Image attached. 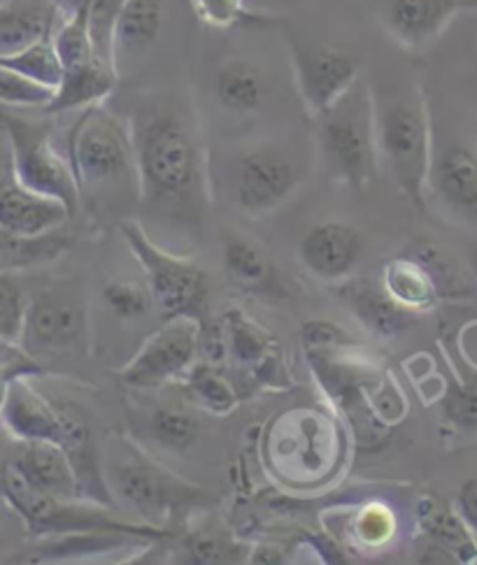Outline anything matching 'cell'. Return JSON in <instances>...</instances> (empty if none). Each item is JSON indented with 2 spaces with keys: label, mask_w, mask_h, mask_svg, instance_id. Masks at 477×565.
<instances>
[{
  "label": "cell",
  "mask_w": 477,
  "mask_h": 565,
  "mask_svg": "<svg viewBox=\"0 0 477 565\" xmlns=\"http://www.w3.org/2000/svg\"><path fill=\"white\" fill-rule=\"evenodd\" d=\"M182 382L191 403L210 412V415H216V417L231 415V412L237 407V403H241L237 386L208 361L193 363L187 371V375L182 377Z\"/></svg>",
  "instance_id": "83f0119b"
},
{
  "label": "cell",
  "mask_w": 477,
  "mask_h": 565,
  "mask_svg": "<svg viewBox=\"0 0 477 565\" xmlns=\"http://www.w3.org/2000/svg\"><path fill=\"white\" fill-rule=\"evenodd\" d=\"M338 296L354 312L368 333L382 340H394L417 323V312L403 308L382 285V279L347 277L338 281Z\"/></svg>",
  "instance_id": "e0dca14e"
},
{
  "label": "cell",
  "mask_w": 477,
  "mask_h": 565,
  "mask_svg": "<svg viewBox=\"0 0 477 565\" xmlns=\"http://www.w3.org/2000/svg\"><path fill=\"white\" fill-rule=\"evenodd\" d=\"M361 254V233L344 222H321L303 235L298 245L300 264L321 281H342L352 277Z\"/></svg>",
  "instance_id": "2e32d148"
},
{
  "label": "cell",
  "mask_w": 477,
  "mask_h": 565,
  "mask_svg": "<svg viewBox=\"0 0 477 565\" xmlns=\"http://www.w3.org/2000/svg\"><path fill=\"white\" fill-rule=\"evenodd\" d=\"M352 519V540L365 550H380L389 545L399 531L396 514L382 503H365Z\"/></svg>",
  "instance_id": "d6a6232c"
},
{
  "label": "cell",
  "mask_w": 477,
  "mask_h": 565,
  "mask_svg": "<svg viewBox=\"0 0 477 565\" xmlns=\"http://www.w3.org/2000/svg\"><path fill=\"white\" fill-rule=\"evenodd\" d=\"M201 323L189 317L166 319L159 331L151 333L138 354L124 365L121 380L134 388H161L182 380L199 361Z\"/></svg>",
  "instance_id": "30bf717a"
},
{
  "label": "cell",
  "mask_w": 477,
  "mask_h": 565,
  "mask_svg": "<svg viewBox=\"0 0 477 565\" xmlns=\"http://www.w3.org/2000/svg\"><path fill=\"white\" fill-rule=\"evenodd\" d=\"M54 98V89L35 84L0 65V105L17 107H45Z\"/></svg>",
  "instance_id": "d590c367"
},
{
  "label": "cell",
  "mask_w": 477,
  "mask_h": 565,
  "mask_svg": "<svg viewBox=\"0 0 477 565\" xmlns=\"http://www.w3.org/2000/svg\"><path fill=\"white\" fill-rule=\"evenodd\" d=\"M184 550L191 563H201V565H212V563H229L237 558V550L231 537L220 535L214 531H199L187 537Z\"/></svg>",
  "instance_id": "8d00e7d4"
},
{
  "label": "cell",
  "mask_w": 477,
  "mask_h": 565,
  "mask_svg": "<svg viewBox=\"0 0 477 565\" xmlns=\"http://www.w3.org/2000/svg\"><path fill=\"white\" fill-rule=\"evenodd\" d=\"M40 371H33V367H8V365H0V409L6 405V396H8V384L12 377L17 375H35Z\"/></svg>",
  "instance_id": "60d3db41"
},
{
  "label": "cell",
  "mask_w": 477,
  "mask_h": 565,
  "mask_svg": "<svg viewBox=\"0 0 477 565\" xmlns=\"http://www.w3.org/2000/svg\"><path fill=\"white\" fill-rule=\"evenodd\" d=\"M3 117H6V110H3V105H0V128H3Z\"/></svg>",
  "instance_id": "7bdbcfd3"
},
{
  "label": "cell",
  "mask_w": 477,
  "mask_h": 565,
  "mask_svg": "<svg viewBox=\"0 0 477 565\" xmlns=\"http://www.w3.org/2000/svg\"><path fill=\"white\" fill-rule=\"evenodd\" d=\"M3 493L33 537H61L80 533H124L140 540L170 537V531L136 524L80 498H56L31 487L14 463L6 466Z\"/></svg>",
  "instance_id": "5b68a950"
},
{
  "label": "cell",
  "mask_w": 477,
  "mask_h": 565,
  "mask_svg": "<svg viewBox=\"0 0 477 565\" xmlns=\"http://www.w3.org/2000/svg\"><path fill=\"white\" fill-rule=\"evenodd\" d=\"M0 65L14 71L21 77L35 82V84L47 86V89H56V86L61 84V77H63V68H61L59 54L54 50L52 35L33 42V45L24 47L17 54L0 56Z\"/></svg>",
  "instance_id": "f546056e"
},
{
  "label": "cell",
  "mask_w": 477,
  "mask_h": 565,
  "mask_svg": "<svg viewBox=\"0 0 477 565\" xmlns=\"http://www.w3.org/2000/svg\"><path fill=\"white\" fill-rule=\"evenodd\" d=\"M163 29L161 0H119L113 19V61L119 73L124 61L140 58Z\"/></svg>",
  "instance_id": "d6986e66"
},
{
  "label": "cell",
  "mask_w": 477,
  "mask_h": 565,
  "mask_svg": "<svg viewBox=\"0 0 477 565\" xmlns=\"http://www.w3.org/2000/svg\"><path fill=\"white\" fill-rule=\"evenodd\" d=\"M80 195H100L107 189H134L138 193L136 151L128 119L103 103L84 107L71 128L68 154ZM140 199V193H138Z\"/></svg>",
  "instance_id": "3957f363"
},
{
  "label": "cell",
  "mask_w": 477,
  "mask_h": 565,
  "mask_svg": "<svg viewBox=\"0 0 477 565\" xmlns=\"http://www.w3.org/2000/svg\"><path fill=\"white\" fill-rule=\"evenodd\" d=\"M124 243L131 249L145 273L147 289L155 308L166 319L189 317L208 326V275L191 258H182L161 249L134 222L121 224Z\"/></svg>",
  "instance_id": "8992f818"
},
{
  "label": "cell",
  "mask_w": 477,
  "mask_h": 565,
  "mask_svg": "<svg viewBox=\"0 0 477 565\" xmlns=\"http://www.w3.org/2000/svg\"><path fill=\"white\" fill-rule=\"evenodd\" d=\"M250 561H252V563H285V554H282L279 547L264 545V547L254 550V554H252Z\"/></svg>",
  "instance_id": "b9f144b4"
},
{
  "label": "cell",
  "mask_w": 477,
  "mask_h": 565,
  "mask_svg": "<svg viewBox=\"0 0 477 565\" xmlns=\"http://www.w3.org/2000/svg\"><path fill=\"white\" fill-rule=\"evenodd\" d=\"M0 130H6L12 145V178L75 214L82 203L80 186L68 159L54 145L52 126L6 113Z\"/></svg>",
  "instance_id": "52a82bcc"
},
{
  "label": "cell",
  "mask_w": 477,
  "mask_h": 565,
  "mask_svg": "<svg viewBox=\"0 0 477 565\" xmlns=\"http://www.w3.org/2000/svg\"><path fill=\"white\" fill-rule=\"evenodd\" d=\"M445 419L464 430L477 428V384H457L447 391Z\"/></svg>",
  "instance_id": "74e56055"
},
{
  "label": "cell",
  "mask_w": 477,
  "mask_h": 565,
  "mask_svg": "<svg viewBox=\"0 0 477 565\" xmlns=\"http://www.w3.org/2000/svg\"><path fill=\"white\" fill-rule=\"evenodd\" d=\"M24 451L14 461V468L24 480L42 493L56 498H80V484L71 466L68 454L54 443H24Z\"/></svg>",
  "instance_id": "603a6c76"
},
{
  "label": "cell",
  "mask_w": 477,
  "mask_h": 565,
  "mask_svg": "<svg viewBox=\"0 0 477 565\" xmlns=\"http://www.w3.org/2000/svg\"><path fill=\"white\" fill-rule=\"evenodd\" d=\"M378 161L405 199L424 207L433 159L431 121L420 92L373 89Z\"/></svg>",
  "instance_id": "7a4b0ae2"
},
{
  "label": "cell",
  "mask_w": 477,
  "mask_h": 565,
  "mask_svg": "<svg viewBox=\"0 0 477 565\" xmlns=\"http://www.w3.org/2000/svg\"><path fill=\"white\" fill-rule=\"evenodd\" d=\"M203 24L212 29H243V26H273L275 17L254 12L245 0H191Z\"/></svg>",
  "instance_id": "1f68e13d"
},
{
  "label": "cell",
  "mask_w": 477,
  "mask_h": 565,
  "mask_svg": "<svg viewBox=\"0 0 477 565\" xmlns=\"http://www.w3.org/2000/svg\"><path fill=\"white\" fill-rule=\"evenodd\" d=\"M0 365L8 367H33V371H40V365L29 359L24 352L19 350V344L0 340Z\"/></svg>",
  "instance_id": "ab89813d"
},
{
  "label": "cell",
  "mask_w": 477,
  "mask_h": 565,
  "mask_svg": "<svg viewBox=\"0 0 477 565\" xmlns=\"http://www.w3.org/2000/svg\"><path fill=\"white\" fill-rule=\"evenodd\" d=\"M224 273L231 285L245 294L271 296L282 291L271 256L262 245L245 235H226Z\"/></svg>",
  "instance_id": "cb8c5ba5"
},
{
  "label": "cell",
  "mask_w": 477,
  "mask_h": 565,
  "mask_svg": "<svg viewBox=\"0 0 477 565\" xmlns=\"http://www.w3.org/2000/svg\"><path fill=\"white\" fill-rule=\"evenodd\" d=\"M19 350L35 363L45 356H71L86 350L82 302L68 294L45 291L26 308Z\"/></svg>",
  "instance_id": "7c38bea8"
},
{
  "label": "cell",
  "mask_w": 477,
  "mask_h": 565,
  "mask_svg": "<svg viewBox=\"0 0 477 565\" xmlns=\"http://www.w3.org/2000/svg\"><path fill=\"white\" fill-rule=\"evenodd\" d=\"M140 203L157 212L203 210L208 159L197 119L172 98H149L128 117Z\"/></svg>",
  "instance_id": "6da1fadb"
},
{
  "label": "cell",
  "mask_w": 477,
  "mask_h": 565,
  "mask_svg": "<svg viewBox=\"0 0 477 565\" xmlns=\"http://www.w3.org/2000/svg\"><path fill=\"white\" fill-rule=\"evenodd\" d=\"M298 96L310 117H321L359 82V58L350 52L289 35Z\"/></svg>",
  "instance_id": "8fae6325"
},
{
  "label": "cell",
  "mask_w": 477,
  "mask_h": 565,
  "mask_svg": "<svg viewBox=\"0 0 477 565\" xmlns=\"http://www.w3.org/2000/svg\"><path fill=\"white\" fill-rule=\"evenodd\" d=\"M417 526L422 535L431 542V547L447 561L475 563L477 561V542L470 529L457 510L445 505L438 495H422L417 503Z\"/></svg>",
  "instance_id": "ffe728a7"
},
{
  "label": "cell",
  "mask_w": 477,
  "mask_h": 565,
  "mask_svg": "<svg viewBox=\"0 0 477 565\" xmlns=\"http://www.w3.org/2000/svg\"><path fill=\"white\" fill-rule=\"evenodd\" d=\"M464 10H477V0H386L382 26L405 50H424Z\"/></svg>",
  "instance_id": "9a60e30c"
},
{
  "label": "cell",
  "mask_w": 477,
  "mask_h": 565,
  "mask_svg": "<svg viewBox=\"0 0 477 565\" xmlns=\"http://www.w3.org/2000/svg\"><path fill=\"white\" fill-rule=\"evenodd\" d=\"M428 184L445 205L477 212V151L468 145L447 147L438 159H431Z\"/></svg>",
  "instance_id": "44dd1931"
},
{
  "label": "cell",
  "mask_w": 477,
  "mask_h": 565,
  "mask_svg": "<svg viewBox=\"0 0 477 565\" xmlns=\"http://www.w3.org/2000/svg\"><path fill=\"white\" fill-rule=\"evenodd\" d=\"M317 149L331 182L363 191L375 180L380 161L373 96L361 82L317 117Z\"/></svg>",
  "instance_id": "277c9868"
},
{
  "label": "cell",
  "mask_w": 477,
  "mask_h": 565,
  "mask_svg": "<svg viewBox=\"0 0 477 565\" xmlns=\"http://www.w3.org/2000/svg\"><path fill=\"white\" fill-rule=\"evenodd\" d=\"M103 300L107 310L121 321H138L155 308L147 285H138V281L131 279L107 281L103 289Z\"/></svg>",
  "instance_id": "836d02e7"
},
{
  "label": "cell",
  "mask_w": 477,
  "mask_h": 565,
  "mask_svg": "<svg viewBox=\"0 0 477 565\" xmlns=\"http://www.w3.org/2000/svg\"><path fill=\"white\" fill-rule=\"evenodd\" d=\"M66 205L21 186L14 178L0 180V228L17 235H42L71 220Z\"/></svg>",
  "instance_id": "ac0fdd59"
},
{
  "label": "cell",
  "mask_w": 477,
  "mask_h": 565,
  "mask_svg": "<svg viewBox=\"0 0 477 565\" xmlns=\"http://www.w3.org/2000/svg\"><path fill=\"white\" fill-rule=\"evenodd\" d=\"M384 289L412 312H426L436 308L441 289L436 277L422 264L417 256H396L384 266L382 275Z\"/></svg>",
  "instance_id": "484cf974"
},
{
  "label": "cell",
  "mask_w": 477,
  "mask_h": 565,
  "mask_svg": "<svg viewBox=\"0 0 477 565\" xmlns=\"http://www.w3.org/2000/svg\"><path fill=\"white\" fill-rule=\"evenodd\" d=\"M454 510L464 519V524L470 529V533L477 535V477L462 484Z\"/></svg>",
  "instance_id": "f35d334b"
},
{
  "label": "cell",
  "mask_w": 477,
  "mask_h": 565,
  "mask_svg": "<svg viewBox=\"0 0 477 565\" xmlns=\"http://www.w3.org/2000/svg\"><path fill=\"white\" fill-rule=\"evenodd\" d=\"M303 168L279 145H256L233 161L231 184L241 212L264 216L285 205L300 186Z\"/></svg>",
  "instance_id": "ba28073f"
},
{
  "label": "cell",
  "mask_w": 477,
  "mask_h": 565,
  "mask_svg": "<svg viewBox=\"0 0 477 565\" xmlns=\"http://www.w3.org/2000/svg\"><path fill=\"white\" fill-rule=\"evenodd\" d=\"M113 489L140 514L142 524L155 529H163L166 521L205 498L201 489L178 480L145 456H128L115 463Z\"/></svg>",
  "instance_id": "9c48e42d"
},
{
  "label": "cell",
  "mask_w": 477,
  "mask_h": 565,
  "mask_svg": "<svg viewBox=\"0 0 477 565\" xmlns=\"http://www.w3.org/2000/svg\"><path fill=\"white\" fill-rule=\"evenodd\" d=\"M73 245L71 237L56 231L42 235H17L0 228V273H19L54 264Z\"/></svg>",
  "instance_id": "4316f807"
},
{
  "label": "cell",
  "mask_w": 477,
  "mask_h": 565,
  "mask_svg": "<svg viewBox=\"0 0 477 565\" xmlns=\"http://www.w3.org/2000/svg\"><path fill=\"white\" fill-rule=\"evenodd\" d=\"M266 92L262 65L247 56H231L214 73V98L229 113H256L266 100Z\"/></svg>",
  "instance_id": "d4e9b609"
},
{
  "label": "cell",
  "mask_w": 477,
  "mask_h": 565,
  "mask_svg": "<svg viewBox=\"0 0 477 565\" xmlns=\"http://www.w3.org/2000/svg\"><path fill=\"white\" fill-rule=\"evenodd\" d=\"M0 3H6V0H0Z\"/></svg>",
  "instance_id": "ee69618b"
},
{
  "label": "cell",
  "mask_w": 477,
  "mask_h": 565,
  "mask_svg": "<svg viewBox=\"0 0 477 565\" xmlns=\"http://www.w3.org/2000/svg\"><path fill=\"white\" fill-rule=\"evenodd\" d=\"M29 377L31 375H17L10 380L0 417L21 443H54L61 447L66 438L71 409L47 401Z\"/></svg>",
  "instance_id": "5bb4252c"
},
{
  "label": "cell",
  "mask_w": 477,
  "mask_h": 565,
  "mask_svg": "<svg viewBox=\"0 0 477 565\" xmlns=\"http://www.w3.org/2000/svg\"><path fill=\"white\" fill-rule=\"evenodd\" d=\"M224 359L231 356L243 380L254 386H285L287 375L282 367L279 344L268 335V331L258 329L241 310L226 312L220 323Z\"/></svg>",
  "instance_id": "4fadbf2b"
},
{
  "label": "cell",
  "mask_w": 477,
  "mask_h": 565,
  "mask_svg": "<svg viewBox=\"0 0 477 565\" xmlns=\"http://www.w3.org/2000/svg\"><path fill=\"white\" fill-rule=\"evenodd\" d=\"M50 35V17L38 8L0 3V56L17 54Z\"/></svg>",
  "instance_id": "f1b7e54d"
},
{
  "label": "cell",
  "mask_w": 477,
  "mask_h": 565,
  "mask_svg": "<svg viewBox=\"0 0 477 565\" xmlns=\"http://www.w3.org/2000/svg\"><path fill=\"white\" fill-rule=\"evenodd\" d=\"M119 73L113 63L94 58L77 68L63 71L61 84L54 89V98L42 107V113L61 115L71 110H84V107L103 103L115 92Z\"/></svg>",
  "instance_id": "7402d4cb"
},
{
  "label": "cell",
  "mask_w": 477,
  "mask_h": 565,
  "mask_svg": "<svg viewBox=\"0 0 477 565\" xmlns=\"http://www.w3.org/2000/svg\"><path fill=\"white\" fill-rule=\"evenodd\" d=\"M149 436L163 449L187 451L201 436V424L187 409L176 405H161L149 417Z\"/></svg>",
  "instance_id": "4dcf8cb0"
},
{
  "label": "cell",
  "mask_w": 477,
  "mask_h": 565,
  "mask_svg": "<svg viewBox=\"0 0 477 565\" xmlns=\"http://www.w3.org/2000/svg\"><path fill=\"white\" fill-rule=\"evenodd\" d=\"M29 300L12 273H0V340L19 344Z\"/></svg>",
  "instance_id": "e575fe53"
}]
</instances>
